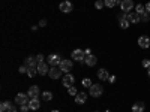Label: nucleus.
<instances>
[{
  "label": "nucleus",
  "instance_id": "obj_9",
  "mask_svg": "<svg viewBox=\"0 0 150 112\" xmlns=\"http://www.w3.org/2000/svg\"><path fill=\"white\" fill-rule=\"evenodd\" d=\"M48 63H45V61H42V63H39L38 64V73L39 75H42V76H45V75L50 72V69H48Z\"/></svg>",
  "mask_w": 150,
  "mask_h": 112
},
{
  "label": "nucleus",
  "instance_id": "obj_6",
  "mask_svg": "<svg viewBox=\"0 0 150 112\" xmlns=\"http://www.w3.org/2000/svg\"><path fill=\"white\" fill-rule=\"evenodd\" d=\"M72 58L75 61H84L86 60V54H84L83 49H74L72 51Z\"/></svg>",
  "mask_w": 150,
  "mask_h": 112
},
{
  "label": "nucleus",
  "instance_id": "obj_2",
  "mask_svg": "<svg viewBox=\"0 0 150 112\" xmlns=\"http://www.w3.org/2000/svg\"><path fill=\"white\" fill-rule=\"evenodd\" d=\"M29 100H30V97L29 94H24V93H20L15 96V103L23 106V105H29Z\"/></svg>",
  "mask_w": 150,
  "mask_h": 112
},
{
  "label": "nucleus",
  "instance_id": "obj_39",
  "mask_svg": "<svg viewBox=\"0 0 150 112\" xmlns=\"http://www.w3.org/2000/svg\"><path fill=\"white\" fill-rule=\"evenodd\" d=\"M147 75H149V78H150V67H147Z\"/></svg>",
  "mask_w": 150,
  "mask_h": 112
},
{
  "label": "nucleus",
  "instance_id": "obj_41",
  "mask_svg": "<svg viewBox=\"0 0 150 112\" xmlns=\"http://www.w3.org/2000/svg\"><path fill=\"white\" fill-rule=\"evenodd\" d=\"M105 112H111V111H105Z\"/></svg>",
  "mask_w": 150,
  "mask_h": 112
},
{
  "label": "nucleus",
  "instance_id": "obj_4",
  "mask_svg": "<svg viewBox=\"0 0 150 112\" xmlns=\"http://www.w3.org/2000/svg\"><path fill=\"white\" fill-rule=\"evenodd\" d=\"M62 73H63V70H62L59 66H53V69H50V72H48L51 79H59L62 76Z\"/></svg>",
  "mask_w": 150,
  "mask_h": 112
},
{
  "label": "nucleus",
  "instance_id": "obj_5",
  "mask_svg": "<svg viewBox=\"0 0 150 112\" xmlns=\"http://www.w3.org/2000/svg\"><path fill=\"white\" fill-rule=\"evenodd\" d=\"M60 61H62V58H60V55H57V54H51V55H48V58H47V63L51 66V67H53V66H59Z\"/></svg>",
  "mask_w": 150,
  "mask_h": 112
},
{
  "label": "nucleus",
  "instance_id": "obj_12",
  "mask_svg": "<svg viewBox=\"0 0 150 112\" xmlns=\"http://www.w3.org/2000/svg\"><path fill=\"white\" fill-rule=\"evenodd\" d=\"M74 82H75V78L72 76L71 73H66V75H65V78H63V85L66 87V88H69V87L74 85Z\"/></svg>",
  "mask_w": 150,
  "mask_h": 112
},
{
  "label": "nucleus",
  "instance_id": "obj_27",
  "mask_svg": "<svg viewBox=\"0 0 150 112\" xmlns=\"http://www.w3.org/2000/svg\"><path fill=\"white\" fill-rule=\"evenodd\" d=\"M141 21H143V22H147V21H150V14H149L147 10L144 12V14H141Z\"/></svg>",
  "mask_w": 150,
  "mask_h": 112
},
{
  "label": "nucleus",
  "instance_id": "obj_24",
  "mask_svg": "<svg viewBox=\"0 0 150 112\" xmlns=\"http://www.w3.org/2000/svg\"><path fill=\"white\" fill-rule=\"evenodd\" d=\"M36 73H38V67H29L27 69V75H29L30 78H33Z\"/></svg>",
  "mask_w": 150,
  "mask_h": 112
},
{
  "label": "nucleus",
  "instance_id": "obj_32",
  "mask_svg": "<svg viewBox=\"0 0 150 112\" xmlns=\"http://www.w3.org/2000/svg\"><path fill=\"white\" fill-rule=\"evenodd\" d=\"M36 60H38V63H42V61H44V54H38Z\"/></svg>",
  "mask_w": 150,
  "mask_h": 112
},
{
  "label": "nucleus",
  "instance_id": "obj_14",
  "mask_svg": "<svg viewBox=\"0 0 150 112\" xmlns=\"http://www.w3.org/2000/svg\"><path fill=\"white\" fill-rule=\"evenodd\" d=\"M24 64H26L27 67H38V60H36V57H33V55H30V57H27L26 58V61H24Z\"/></svg>",
  "mask_w": 150,
  "mask_h": 112
},
{
  "label": "nucleus",
  "instance_id": "obj_11",
  "mask_svg": "<svg viewBox=\"0 0 150 112\" xmlns=\"http://www.w3.org/2000/svg\"><path fill=\"white\" fill-rule=\"evenodd\" d=\"M138 45L143 48V49H147L149 46H150V39L147 36H140L138 37Z\"/></svg>",
  "mask_w": 150,
  "mask_h": 112
},
{
  "label": "nucleus",
  "instance_id": "obj_18",
  "mask_svg": "<svg viewBox=\"0 0 150 112\" xmlns=\"http://www.w3.org/2000/svg\"><path fill=\"white\" fill-rule=\"evenodd\" d=\"M98 78L101 79V81H108V78H110L108 70L107 69H99L98 70Z\"/></svg>",
  "mask_w": 150,
  "mask_h": 112
},
{
  "label": "nucleus",
  "instance_id": "obj_36",
  "mask_svg": "<svg viewBox=\"0 0 150 112\" xmlns=\"http://www.w3.org/2000/svg\"><path fill=\"white\" fill-rule=\"evenodd\" d=\"M114 81H116V76H114V75H110V78H108V82H111V84H112Z\"/></svg>",
  "mask_w": 150,
  "mask_h": 112
},
{
  "label": "nucleus",
  "instance_id": "obj_7",
  "mask_svg": "<svg viewBox=\"0 0 150 112\" xmlns=\"http://www.w3.org/2000/svg\"><path fill=\"white\" fill-rule=\"evenodd\" d=\"M59 67L63 70V72L69 73V70L72 69V61H71V60H62L60 64H59Z\"/></svg>",
  "mask_w": 150,
  "mask_h": 112
},
{
  "label": "nucleus",
  "instance_id": "obj_29",
  "mask_svg": "<svg viewBox=\"0 0 150 112\" xmlns=\"http://www.w3.org/2000/svg\"><path fill=\"white\" fill-rule=\"evenodd\" d=\"M105 5H104V0H96V3H95V8L96 9H102Z\"/></svg>",
  "mask_w": 150,
  "mask_h": 112
},
{
  "label": "nucleus",
  "instance_id": "obj_28",
  "mask_svg": "<svg viewBox=\"0 0 150 112\" xmlns=\"http://www.w3.org/2000/svg\"><path fill=\"white\" fill-rule=\"evenodd\" d=\"M68 93H69V96H77V94H78L77 88H75L74 85H72V87H69V88H68Z\"/></svg>",
  "mask_w": 150,
  "mask_h": 112
},
{
  "label": "nucleus",
  "instance_id": "obj_17",
  "mask_svg": "<svg viewBox=\"0 0 150 112\" xmlns=\"http://www.w3.org/2000/svg\"><path fill=\"white\" fill-rule=\"evenodd\" d=\"M84 63H86L87 66L93 67V66H95V64L98 63V58H96V57H95L93 54H92V55H87V57H86V60H84Z\"/></svg>",
  "mask_w": 150,
  "mask_h": 112
},
{
  "label": "nucleus",
  "instance_id": "obj_42",
  "mask_svg": "<svg viewBox=\"0 0 150 112\" xmlns=\"http://www.w3.org/2000/svg\"><path fill=\"white\" fill-rule=\"evenodd\" d=\"M95 112H98V111H95Z\"/></svg>",
  "mask_w": 150,
  "mask_h": 112
},
{
  "label": "nucleus",
  "instance_id": "obj_34",
  "mask_svg": "<svg viewBox=\"0 0 150 112\" xmlns=\"http://www.w3.org/2000/svg\"><path fill=\"white\" fill-rule=\"evenodd\" d=\"M143 66L147 69V67H150V60H143Z\"/></svg>",
  "mask_w": 150,
  "mask_h": 112
},
{
  "label": "nucleus",
  "instance_id": "obj_23",
  "mask_svg": "<svg viewBox=\"0 0 150 112\" xmlns=\"http://www.w3.org/2000/svg\"><path fill=\"white\" fill-rule=\"evenodd\" d=\"M135 12H137V14H140V15L144 14V12H146V6H143L141 3L137 5V6H135Z\"/></svg>",
  "mask_w": 150,
  "mask_h": 112
},
{
  "label": "nucleus",
  "instance_id": "obj_33",
  "mask_svg": "<svg viewBox=\"0 0 150 112\" xmlns=\"http://www.w3.org/2000/svg\"><path fill=\"white\" fill-rule=\"evenodd\" d=\"M29 111H30L29 105H23V106H21V112H29Z\"/></svg>",
  "mask_w": 150,
  "mask_h": 112
},
{
  "label": "nucleus",
  "instance_id": "obj_21",
  "mask_svg": "<svg viewBox=\"0 0 150 112\" xmlns=\"http://www.w3.org/2000/svg\"><path fill=\"white\" fill-rule=\"evenodd\" d=\"M41 97H42V100L50 102V100H53V93H50V91H44V93H41Z\"/></svg>",
  "mask_w": 150,
  "mask_h": 112
},
{
  "label": "nucleus",
  "instance_id": "obj_10",
  "mask_svg": "<svg viewBox=\"0 0 150 112\" xmlns=\"http://www.w3.org/2000/svg\"><path fill=\"white\" fill-rule=\"evenodd\" d=\"M119 21H120V27L122 29H128L129 27V20H128V14H123L119 15Z\"/></svg>",
  "mask_w": 150,
  "mask_h": 112
},
{
  "label": "nucleus",
  "instance_id": "obj_37",
  "mask_svg": "<svg viewBox=\"0 0 150 112\" xmlns=\"http://www.w3.org/2000/svg\"><path fill=\"white\" fill-rule=\"evenodd\" d=\"M84 54H86V57H87V55H92V51L87 48V49H84Z\"/></svg>",
  "mask_w": 150,
  "mask_h": 112
},
{
  "label": "nucleus",
  "instance_id": "obj_16",
  "mask_svg": "<svg viewBox=\"0 0 150 112\" xmlns=\"http://www.w3.org/2000/svg\"><path fill=\"white\" fill-rule=\"evenodd\" d=\"M39 87H38V85H32L30 87V88H29V91H27V94H29V97L30 99H33V97H38V96H39Z\"/></svg>",
  "mask_w": 150,
  "mask_h": 112
},
{
  "label": "nucleus",
  "instance_id": "obj_1",
  "mask_svg": "<svg viewBox=\"0 0 150 112\" xmlns=\"http://www.w3.org/2000/svg\"><path fill=\"white\" fill-rule=\"evenodd\" d=\"M89 93H90L92 97H99V96L104 93V88H102L101 84H93L90 88H89Z\"/></svg>",
  "mask_w": 150,
  "mask_h": 112
},
{
  "label": "nucleus",
  "instance_id": "obj_13",
  "mask_svg": "<svg viewBox=\"0 0 150 112\" xmlns=\"http://www.w3.org/2000/svg\"><path fill=\"white\" fill-rule=\"evenodd\" d=\"M128 20H129V22L137 24V22L141 21V15L137 14V12H129V14H128Z\"/></svg>",
  "mask_w": 150,
  "mask_h": 112
},
{
  "label": "nucleus",
  "instance_id": "obj_20",
  "mask_svg": "<svg viewBox=\"0 0 150 112\" xmlns=\"http://www.w3.org/2000/svg\"><path fill=\"white\" fill-rule=\"evenodd\" d=\"M144 108H146V105L143 102H137L132 106V112H144Z\"/></svg>",
  "mask_w": 150,
  "mask_h": 112
},
{
  "label": "nucleus",
  "instance_id": "obj_15",
  "mask_svg": "<svg viewBox=\"0 0 150 112\" xmlns=\"http://www.w3.org/2000/svg\"><path fill=\"white\" fill-rule=\"evenodd\" d=\"M39 106H41V102H39V99H38V97H33V99H30V100H29V108L32 111L39 109Z\"/></svg>",
  "mask_w": 150,
  "mask_h": 112
},
{
  "label": "nucleus",
  "instance_id": "obj_8",
  "mask_svg": "<svg viewBox=\"0 0 150 112\" xmlns=\"http://www.w3.org/2000/svg\"><path fill=\"white\" fill-rule=\"evenodd\" d=\"M72 3L71 2H68V0H65V2H62L60 3V6H59V9L62 10V12H65V14H69V12L72 10Z\"/></svg>",
  "mask_w": 150,
  "mask_h": 112
},
{
  "label": "nucleus",
  "instance_id": "obj_38",
  "mask_svg": "<svg viewBox=\"0 0 150 112\" xmlns=\"http://www.w3.org/2000/svg\"><path fill=\"white\" fill-rule=\"evenodd\" d=\"M146 10H147V12H149V14H150V2H149V3L146 5Z\"/></svg>",
  "mask_w": 150,
  "mask_h": 112
},
{
  "label": "nucleus",
  "instance_id": "obj_40",
  "mask_svg": "<svg viewBox=\"0 0 150 112\" xmlns=\"http://www.w3.org/2000/svg\"><path fill=\"white\" fill-rule=\"evenodd\" d=\"M53 112H59V111H57V109H54V111H53Z\"/></svg>",
  "mask_w": 150,
  "mask_h": 112
},
{
  "label": "nucleus",
  "instance_id": "obj_25",
  "mask_svg": "<svg viewBox=\"0 0 150 112\" xmlns=\"http://www.w3.org/2000/svg\"><path fill=\"white\" fill-rule=\"evenodd\" d=\"M9 102H2V105H0V112H8V108H9Z\"/></svg>",
  "mask_w": 150,
  "mask_h": 112
},
{
  "label": "nucleus",
  "instance_id": "obj_3",
  "mask_svg": "<svg viewBox=\"0 0 150 112\" xmlns=\"http://www.w3.org/2000/svg\"><path fill=\"white\" fill-rule=\"evenodd\" d=\"M120 9L125 12V14H129L131 9H134V2H132V0H122Z\"/></svg>",
  "mask_w": 150,
  "mask_h": 112
},
{
  "label": "nucleus",
  "instance_id": "obj_30",
  "mask_svg": "<svg viewBox=\"0 0 150 112\" xmlns=\"http://www.w3.org/2000/svg\"><path fill=\"white\" fill-rule=\"evenodd\" d=\"M27 69H29V67H27L26 64H24V66H21L18 70H20V73H27Z\"/></svg>",
  "mask_w": 150,
  "mask_h": 112
},
{
  "label": "nucleus",
  "instance_id": "obj_26",
  "mask_svg": "<svg viewBox=\"0 0 150 112\" xmlns=\"http://www.w3.org/2000/svg\"><path fill=\"white\" fill-rule=\"evenodd\" d=\"M83 85L87 87V88H90V87L93 85V84H92V79H90V78H84V79H83Z\"/></svg>",
  "mask_w": 150,
  "mask_h": 112
},
{
  "label": "nucleus",
  "instance_id": "obj_31",
  "mask_svg": "<svg viewBox=\"0 0 150 112\" xmlns=\"http://www.w3.org/2000/svg\"><path fill=\"white\" fill-rule=\"evenodd\" d=\"M8 112H17V106H15V105H9Z\"/></svg>",
  "mask_w": 150,
  "mask_h": 112
},
{
  "label": "nucleus",
  "instance_id": "obj_35",
  "mask_svg": "<svg viewBox=\"0 0 150 112\" xmlns=\"http://www.w3.org/2000/svg\"><path fill=\"white\" fill-rule=\"evenodd\" d=\"M47 26V20H41L39 21V27H45Z\"/></svg>",
  "mask_w": 150,
  "mask_h": 112
},
{
  "label": "nucleus",
  "instance_id": "obj_19",
  "mask_svg": "<svg viewBox=\"0 0 150 112\" xmlns=\"http://www.w3.org/2000/svg\"><path fill=\"white\" fill-rule=\"evenodd\" d=\"M86 100H87V94L86 93H78L77 96H75V103L77 105H83Z\"/></svg>",
  "mask_w": 150,
  "mask_h": 112
},
{
  "label": "nucleus",
  "instance_id": "obj_22",
  "mask_svg": "<svg viewBox=\"0 0 150 112\" xmlns=\"http://www.w3.org/2000/svg\"><path fill=\"white\" fill-rule=\"evenodd\" d=\"M104 5L107 8H114L117 5V0H104Z\"/></svg>",
  "mask_w": 150,
  "mask_h": 112
}]
</instances>
